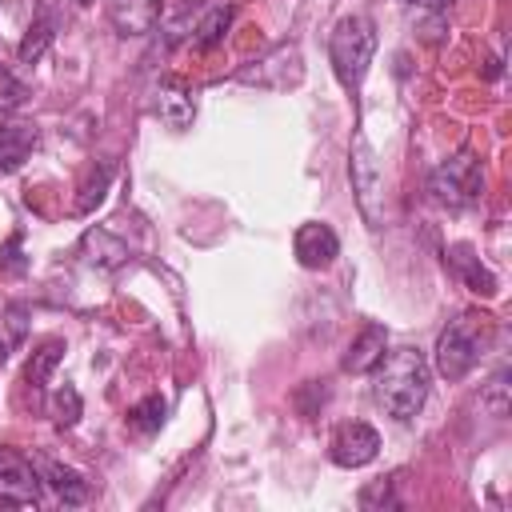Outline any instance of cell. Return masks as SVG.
<instances>
[{"instance_id":"1","label":"cell","mask_w":512,"mask_h":512,"mask_svg":"<svg viewBox=\"0 0 512 512\" xmlns=\"http://www.w3.org/2000/svg\"><path fill=\"white\" fill-rule=\"evenodd\" d=\"M376 372V404L392 420H412L428 400V360L420 348H392L380 356Z\"/></svg>"},{"instance_id":"2","label":"cell","mask_w":512,"mask_h":512,"mask_svg":"<svg viewBox=\"0 0 512 512\" xmlns=\"http://www.w3.org/2000/svg\"><path fill=\"white\" fill-rule=\"evenodd\" d=\"M376 56V24L368 16H344L336 28H332V40H328V60H332V72L336 80L352 92L360 88L368 64Z\"/></svg>"},{"instance_id":"3","label":"cell","mask_w":512,"mask_h":512,"mask_svg":"<svg viewBox=\"0 0 512 512\" xmlns=\"http://www.w3.org/2000/svg\"><path fill=\"white\" fill-rule=\"evenodd\" d=\"M484 320V316H480ZM476 316H456L444 332H440V340H436V372L448 380V384H456V380H464L472 368H476V360H480V352H484V324H480Z\"/></svg>"},{"instance_id":"4","label":"cell","mask_w":512,"mask_h":512,"mask_svg":"<svg viewBox=\"0 0 512 512\" xmlns=\"http://www.w3.org/2000/svg\"><path fill=\"white\" fill-rule=\"evenodd\" d=\"M428 188H432V196H436L440 204H448V208H468V204H476V200L484 196V168H480V160H476L468 148H460L456 156H448V160L432 172Z\"/></svg>"},{"instance_id":"5","label":"cell","mask_w":512,"mask_h":512,"mask_svg":"<svg viewBox=\"0 0 512 512\" xmlns=\"http://www.w3.org/2000/svg\"><path fill=\"white\" fill-rule=\"evenodd\" d=\"M352 188H356V200H360V212L372 228H380L384 220V172H380V160L372 152V144L364 140V132H356L352 140Z\"/></svg>"},{"instance_id":"6","label":"cell","mask_w":512,"mask_h":512,"mask_svg":"<svg viewBox=\"0 0 512 512\" xmlns=\"http://www.w3.org/2000/svg\"><path fill=\"white\" fill-rule=\"evenodd\" d=\"M300 76H304V60H300L296 44H280L268 56H260V60H252L236 72L240 84H256V88H272V92L300 84Z\"/></svg>"},{"instance_id":"7","label":"cell","mask_w":512,"mask_h":512,"mask_svg":"<svg viewBox=\"0 0 512 512\" xmlns=\"http://www.w3.org/2000/svg\"><path fill=\"white\" fill-rule=\"evenodd\" d=\"M0 504H20V508H36L40 504L36 464L24 460L12 448H0Z\"/></svg>"},{"instance_id":"8","label":"cell","mask_w":512,"mask_h":512,"mask_svg":"<svg viewBox=\"0 0 512 512\" xmlns=\"http://www.w3.org/2000/svg\"><path fill=\"white\" fill-rule=\"evenodd\" d=\"M376 452H380V432L364 420L340 424L336 436H332V448H328L332 464H340V468H364V464L376 460Z\"/></svg>"},{"instance_id":"9","label":"cell","mask_w":512,"mask_h":512,"mask_svg":"<svg viewBox=\"0 0 512 512\" xmlns=\"http://www.w3.org/2000/svg\"><path fill=\"white\" fill-rule=\"evenodd\" d=\"M292 252H296V260H300V268L320 272V268H328V264L340 256V240H336V232H332L328 224L308 220V224L296 228V236H292Z\"/></svg>"},{"instance_id":"10","label":"cell","mask_w":512,"mask_h":512,"mask_svg":"<svg viewBox=\"0 0 512 512\" xmlns=\"http://www.w3.org/2000/svg\"><path fill=\"white\" fill-rule=\"evenodd\" d=\"M32 464H36L40 484L52 488L60 504H84V500H88V480H84L76 468L60 464V460H48V456H32Z\"/></svg>"},{"instance_id":"11","label":"cell","mask_w":512,"mask_h":512,"mask_svg":"<svg viewBox=\"0 0 512 512\" xmlns=\"http://www.w3.org/2000/svg\"><path fill=\"white\" fill-rule=\"evenodd\" d=\"M160 20V0H108V24L120 36H148Z\"/></svg>"},{"instance_id":"12","label":"cell","mask_w":512,"mask_h":512,"mask_svg":"<svg viewBox=\"0 0 512 512\" xmlns=\"http://www.w3.org/2000/svg\"><path fill=\"white\" fill-rule=\"evenodd\" d=\"M384 348H388V332H384V324H368V328H360V336L348 344V352H344L340 368H344V372H352V376L372 372V368L380 364Z\"/></svg>"},{"instance_id":"13","label":"cell","mask_w":512,"mask_h":512,"mask_svg":"<svg viewBox=\"0 0 512 512\" xmlns=\"http://www.w3.org/2000/svg\"><path fill=\"white\" fill-rule=\"evenodd\" d=\"M156 116L168 124V128H188L192 120H196V100H192V92L180 84V80H164L160 88H156Z\"/></svg>"},{"instance_id":"14","label":"cell","mask_w":512,"mask_h":512,"mask_svg":"<svg viewBox=\"0 0 512 512\" xmlns=\"http://www.w3.org/2000/svg\"><path fill=\"white\" fill-rule=\"evenodd\" d=\"M80 256H84V264H92V268H100V272H112V268H120V264L128 260V244L116 240V236L104 232V228H88L84 240H80Z\"/></svg>"},{"instance_id":"15","label":"cell","mask_w":512,"mask_h":512,"mask_svg":"<svg viewBox=\"0 0 512 512\" xmlns=\"http://www.w3.org/2000/svg\"><path fill=\"white\" fill-rule=\"evenodd\" d=\"M60 352H64V340H44L32 356H28V368H24V384H28V392H32V404L40 408L44 404V388H48V376H52V368L60 364Z\"/></svg>"},{"instance_id":"16","label":"cell","mask_w":512,"mask_h":512,"mask_svg":"<svg viewBox=\"0 0 512 512\" xmlns=\"http://www.w3.org/2000/svg\"><path fill=\"white\" fill-rule=\"evenodd\" d=\"M36 148V128L32 124H0V172H16Z\"/></svg>"},{"instance_id":"17","label":"cell","mask_w":512,"mask_h":512,"mask_svg":"<svg viewBox=\"0 0 512 512\" xmlns=\"http://www.w3.org/2000/svg\"><path fill=\"white\" fill-rule=\"evenodd\" d=\"M452 264L460 268V276H464V284H468L472 292H480V296H496V276L480 264V256H472L468 244H456V248H452Z\"/></svg>"},{"instance_id":"18","label":"cell","mask_w":512,"mask_h":512,"mask_svg":"<svg viewBox=\"0 0 512 512\" xmlns=\"http://www.w3.org/2000/svg\"><path fill=\"white\" fill-rule=\"evenodd\" d=\"M52 36H56V16H52V12L36 16V20L28 24V32H24L20 48H16L20 64H32V60H40V56H44V48L52 44Z\"/></svg>"},{"instance_id":"19","label":"cell","mask_w":512,"mask_h":512,"mask_svg":"<svg viewBox=\"0 0 512 512\" xmlns=\"http://www.w3.org/2000/svg\"><path fill=\"white\" fill-rule=\"evenodd\" d=\"M228 24H232V8H228V4L208 8V16L196 24V48H200V52H212V48L224 40Z\"/></svg>"},{"instance_id":"20","label":"cell","mask_w":512,"mask_h":512,"mask_svg":"<svg viewBox=\"0 0 512 512\" xmlns=\"http://www.w3.org/2000/svg\"><path fill=\"white\" fill-rule=\"evenodd\" d=\"M108 180H112V164H100V168H92V172H88V180H84V188H80V196H76V212H80V216H84V212H92V208L104 200Z\"/></svg>"},{"instance_id":"21","label":"cell","mask_w":512,"mask_h":512,"mask_svg":"<svg viewBox=\"0 0 512 512\" xmlns=\"http://www.w3.org/2000/svg\"><path fill=\"white\" fill-rule=\"evenodd\" d=\"M164 416H168V404H164V396H144V400H140V404L128 412V420H132L140 432H160Z\"/></svg>"},{"instance_id":"22","label":"cell","mask_w":512,"mask_h":512,"mask_svg":"<svg viewBox=\"0 0 512 512\" xmlns=\"http://www.w3.org/2000/svg\"><path fill=\"white\" fill-rule=\"evenodd\" d=\"M52 416H56L60 428H72V424L80 420V392H76L72 384H60V388H56V396H52Z\"/></svg>"},{"instance_id":"23","label":"cell","mask_w":512,"mask_h":512,"mask_svg":"<svg viewBox=\"0 0 512 512\" xmlns=\"http://www.w3.org/2000/svg\"><path fill=\"white\" fill-rule=\"evenodd\" d=\"M20 232L16 236H8L4 244H0V272L4 276H24V268H28V260H24V252H20Z\"/></svg>"},{"instance_id":"24","label":"cell","mask_w":512,"mask_h":512,"mask_svg":"<svg viewBox=\"0 0 512 512\" xmlns=\"http://www.w3.org/2000/svg\"><path fill=\"white\" fill-rule=\"evenodd\" d=\"M24 96H28V88L8 68H0V112H16L24 104Z\"/></svg>"},{"instance_id":"25","label":"cell","mask_w":512,"mask_h":512,"mask_svg":"<svg viewBox=\"0 0 512 512\" xmlns=\"http://www.w3.org/2000/svg\"><path fill=\"white\" fill-rule=\"evenodd\" d=\"M376 500L396 504V500H392V484H388V480H380V484H372V488H364V492H360V504H364V508H372Z\"/></svg>"},{"instance_id":"26","label":"cell","mask_w":512,"mask_h":512,"mask_svg":"<svg viewBox=\"0 0 512 512\" xmlns=\"http://www.w3.org/2000/svg\"><path fill=\"white\" fill-rule=\"evenodd\" d=\"M412 4H428V8H448L452 0H412Z\"/></svg>"}]
</instances>
